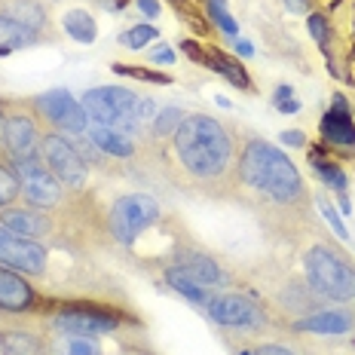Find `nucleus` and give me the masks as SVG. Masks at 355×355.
<instances>
[{"instance_id":"ea45409f","label":"nucleus","mask_w":355,"mask_h":355,"mask_svg":"<svg viewBox=\"0 0 355 355\" xmlns=\"http://www.w3.org/2000/svg\"><path fill=\"white\" fill-rule=\"evenodd\" d=\"M138 6H141V12H144V16H159V3H157V0H138Z\"/></svg>"},{"instance_id":"6e6552de","label":"nucleus","mask_w":355,"mask_h":355,"mask_svg":"<svg viewBox=\"0 0 355 355\" xmlns=\"http://www.w3.org/2000/svg\"><path fill=\"white\" fill-rule=\"evenodd\" d=\"M40 157L49 166V172L62 181V187H83L86 162H83V157H80L77 147H73L68 138H62V135L40 138Z\"/></svg>"},{"instance_id":"7c9ffc66","label":"nucleus","mask_w":355,"mask_h":355,"mask_svg":"<svg viewBox=\"0 0 355 355\" xmlns=\"http://www.w3.org/2000/svg\"><path fill=\"white\" fill-rule=\"evenodd\" d=\"M116 73H123V77H138V80H147V83H172V77H166V73H157V71H147V68H125V64H116L114 68Z\"/></svg>"},{"instance_id":"c03bdc74","label":"nucleus","mask_w":355,"mask_h":355,"mask_svg":"<svg viewBox=\"0 0 355 355\" xmlns=\"http://www.w3.org/2000/svg\"><path fill=\"white\" fill-rule=\"evenodd\" d=\"M242 355H251V352H242Z\"/></svg>"},{"instance_id":"72a5a7b5","label":"nucleus","mask_w":355,"mask_h":355,"mask_svg":"<svg viewBox=\"0 0 355 355\" xmlns=\"http://www.w3.org/2000/svg\"><path fill=\"white\" fill-rule=\"evenodd\" d=\"M319 209H322V214H324V218H328V224H331V227H334V233L340 236V239H349V233H346V227H343V224H340L337 211H334V209H331V205H328V202H322V205H319Z\"/></svg>"},{"instance_id":"c85d7f7f","label":"nucleus","mask_w":355,"mask_h":355,"mask_svg":"<svg viewBox=\"0 0 355 355\" xmlns=\"http://www.w3.org/2000/svg\"><path fill=\"white\" fill-rule=\"evenodd\" d=\"M209 12H211V19L218 21L220 31H224L227 37L239 34V25H236V19L227 12V0H209Z\"/></svg>"},{"instance_id":"b1692460","label":"nucleus","mask_w":355,"mask_h":355,"mask_svg":"<svg viewBox=\"0 0 355 355\" xmlns=\"http://www.w3.org/2000/svg\"><path fill=\"white\" fill-rule=\"evenodd\" d=\"M205 64H211V68L218 71V73H224V77L230 80L233 86L248 89V77H245V71H242L230 55H224V53H218V49H214V53H209V58H205Z\"/></svg>"},{"instance_id":"aec40b11","label":"nucleus","mask_w":355,"mask_h":355,"mask_svg":"<svg viewBox=\"0 0 355 355\" xmlns=\"http://www.w3.org/2000/svg\"><path fill=\"white\" fill-rule=\"evenodd\" d=\"M25 46H31V31L21 28L19 21H12L10 16H0V55H10Z\"/></svg>"},{"instance_id":"37998d69","label":"nucleus","mask_w":355,"mask_h":355,"mask_svg":"<svg viewBox=\"0 0 355 355\" xmlns=\"http://www.w3.org/2000/svg\"><path fill=\"white\" fill-rule=\"evenodd\" d=\"M282 98H291V89H288V86H279L276 95H272V101H282Z\"/></svg>"},{"instance_id":"79ce46f5","label":"nucleus","mask_w":355,"mask_h":355,"mask_svg":"<svg viewBox=\"0 0 355 355\" xmlns=\"http://www.w3.org/2000/svg\"><path fill=\"white\" fill-rule=\"evenodd\" d=\"M236 53H239V55H254V46H251V43H245V40H239V43H236Z\"/></svg>"},{"instance_id":"f8f14e48","label":"nucleus","mask_w":355,"mask_h":355,"mask_svg":"<svg viewBox=\"0 0 355 355\" xmlns=\"http://www.w3.org/2000/svg\"><path fill=\"white\" fill-rule=\"evenodd\" d=\"M40 141V132H37V123L25 114L6 116L3 120V150H10L12 157H28L34 153V144Z\"/></svg>"},{"instance_id":"7ed1b4c3","label":"nucleus","mask_w":355,"mask_h":355,"mask_svg":"<svg viewBox=\"0 0 355 355\" xmlns=\"http://www.w3.org/2000/svg\"><path fill=\"white\" fill-rule=\"evenodd\" d=\"M306 279L315 294L331 300H355V266H349L334 248L319 245L303 257Z\"/></svg>"},{"instance_id":"f704fd0d","label":"nucleus","mask_w":355,"mask_h":355,"mask_svg":"<svg viewBox=\"0 0 355 355\" xmlns=\"http://www.w3.org/2000/svg\"><path fill=\"white\" fill-rule=\"evenodd\" d=\"M251 355H294L288 346H279V343H266V346H257Z\"/></svg>"},{"instance_id":"dca6fc26","label":"nucleus","mask_w":355,"mask_h":355,"mask_svg":"<svg viewBox=\"0 0 355 355\" xmlns=\"http://www.w3.org/2000/svg\"><path fill=\"white\" fill-rule=\"evenodd\" d=\"M0 224H3L10 233L21 236V239H37V236L49 233V220L34 209H3Z\"/></svg>"},{"instance_id":"f3484780","label":"nucleus","mask_w":355,"mask_h":355,"mask_svg":"<svg viewBox=\"0 0 355 355\" xmlns=\"http://www.w3.org/2000/svg\"><path fill=\"white\" fill-rule=\"evenodd\" d=\"M89 135H92L95 147H98V150H105V153H110V157L125 159V157H132V153H135L129 135L120 132V129H110V125H92V129H89Z\"/></svg>"},{"instance_id":"393cba45","label":"nucleus","mask_w":355,"mask_h":355,"mask_svg":"<svg viewBox=\"0 0 355 355\" xmlns=\"http://www.w3.org/2000/svg\"><path fill=\"white\" fill-rule=\"evenodd\" d=\"M53 355H101L92 337H80V334H64L53 346Z\"/></svg>"},{"instance_id":"cd10ccee","label":"nucleus","mask_w":355,"mask_h":355,"mask_svg":"<svg viewBox=\"0 0 355 355\" xmlns=\"http://www.w3.org/2000/svg\"><path fill=\"white\" fill-rule=\"evenodd\" d=\"M159 31L153 25H135V28H129L125 34H120V43L123 46H129V49H141V46H147V43L153 40Z\"/></svg>"},{"instance_id":"4c0bfd02","label":"nucleus","mask_w":355,"mask_h":355,"mask_svg":"<svg viewBox=\"0 0 355 355\" xmlns=\"http://www.w3.org/2000/svg\"><path fill=\"white\" fill-rule=\"evenodd\" d=\"M282 144H291V147H303L306 144V135H303V132H282Z\"/></svg>"},{"instance_id":"a211bd4d","label":"nucleus","mask_w":355,"mask_h":355,"mask_svg":"<svg viewBox=\"0 0 355 355\" xmlns=\"http://www.w3.org/2000/svg\"><path fill=\"white\" fill-rule=\"evenodd\" d=\"M0 355H46V346L37 334L28 331H3L0 334Z\"/></svg>"},{"instance_id":"ddd939ff","label":"nucleus","mask_w":355,"mask_h":355,"mask_svg":"<svg viewBox=\"0 0 355 355\" xmlns=\"http://www.w3.org/2000/svg\"><path fill=\"white\" fill-rule=\"evenodd\" d=\"M34 306V291L31 285L21 276L10 270V266H0V309H10V313H25Z\"/></svg>"},{"instance_id":"39448f33","label":"nucleus","mask_w":355,"mask_h":355,"mask_svg":"<svg viewBox=\"0 0 355 355\" xmlns=\"http://www.w3.org/2000/svg\"><path fill=\"white\" fill-rule=\"evenodd\" d=\"M157 218H159V205L153 196H144V193L123 196L120 202L110 209V233H114L123 245H132Z\"/></svg>"},{"instance_id":"0eeeda50","label":"nucleus","mask_w":355,"mask_h":355,"mask_svg":"<svg viewBox=\"0 0 355 355\" xmlns=\"http://www.w3.org/2000/svg\"><path fill=\"white\" fill-rule=\"evenodd\" d=\"M37 110L46 116L49 125L68 132V135H83L89 129V116L83 110V101H77L68 89H49L34 101Z\"/></svg>"},{"instance_id":"4468645a","label":"nucleus","mask_w":355,"mask_h":355,"mask_svg":"<svg viewBox=\"0 0 355 355\" xmlns=\"http://www.w3.org/2000/svg\"><path fill=\"white\" fill-rule=\"evenodd\" d=\"M294 328L309 331V334H349V331L355 328V315L346 313V309H324V313L297 319Z\"/></svg>"},{"instance_id":"f257e3e1","label":"nucleus","mask_w":355,"mask_h":355,"mask_svg":"<svg viewBox=\"0 0 355 355\" xmlns=\"http://www.w3.org/2000/svg\"><path fill=\"white\" fill-rule=\"evenodd\" d=\"M175 153L193 178H218L233 162V141L218 120L190 114L175 129Z\"/></svg>"},{"instance_id":"9d476101","label":"nucleus","mask_w":355,"mask_h":355,"mask_svg":"<svg viewBox=\"0 0 355 355\" xmlns=\"http://www.w3.org/2000/svg\"><path fill=\"white\" fill-rule=\"evenodd\" d=\"M0 263L10 266V270L40 276V272L46 270V251L37 245L34 239H21V236L10 233L0 224Z\"/></svg>"},{"instance_id":"2f4dec72","label":"nucleus","mask_w":355,"mask_h":355,"mask_svg":"<svg viewBox=\"0 0 355 355\" xmlns=\"http://www.w3.org/2000/svg\"><path fill=\"white\" fill-rule=\"evenodd\" d=\"M309 31H313L315 43L324 46V40H328V21H324V16H309Z\"/></svg>"},{"instance_id":"a878e982","label":"nucleus","mask_w":355,"mask_h":355,"mask_svg":"<svg viewBox=\"0 0 355 355\" xmlns=\"http://www.w3.org/2000/svg\"><path fill=\"white\" fill-rule=\"evenodd\" d=\"M21 193V184H19V175L12 166H0V209L6 202H12Z\"/></svg>"},{"instance_id":"1a4fd4ad","label":"nucleus","mask_w":355,"mask_h":355,"mask_svg":"<svg viewBox=\"0 0 355 355\" xmlns=\"http://www.w3.org/2000/svg\"><path fill=\"white\" fill-rule=\"evenodd\" d=\"M209 315L224 328H242V331H261L266 319L257 300L245 297V294H218L205 303Z\"/></svg>"},{"instance_id":"e433bc0d","label":"nucleus","mask_w":355,"mask_h":355,"mask_svg":"<svg viewBox=\"0 0 355 355\" xmlns=\"http://www.w3.org/2000/svg\"><path fill=\"white\" fill-rule=\"evenodd\" d=\"M181 49H184V53H187L190 58H193V62H205V58H209V55H205V53H202V49H199V46H196V43H193V40H184V43H181Z\"/></svg>"},{"instance_id":"5701e85b","label":"nucleus","mask_w":355,"mask_h":355,"mask_svg":"<svg viewBox=\"0 0 355 355\" xmlns=\"http://www.w3.org/2000/svg\"><path fill=\"white\" fill-rule=\"evenodd\" d=\"M6 16L12 21H19L21 28H28V31H37V28H43V21H46L43 10L34 3V0H19V3H12L10 10H6Z\"/></svg>"},{"instance_id":"412c9836","label":"nucleus","mask_w":355,"mask_h":355,"mask_svg":"<svg viewBox=\"0 0 355 355\" xmlns=\"http://www.w3.org/2000/svg\"><path fill=\"white\" fill-rule=\"evenodd\" d=\"M64 31L80 43H92L98 28H95V21L86 10H71V12H64Z\"/></svg>"},{"instance_id":"c9c22d12","label":"nucleus","mask_w":355,"mask_h":355,"mask_svg":"<svg viewBox=\"0 0 355 355\" xmlns=\"http://www.w3.org/2000/svg\"><path fill=\"white\" fill-rule=\"evenodd\" d=\"M153 64H172L175 62V53L168 46H159V49H153Z\"/></svg>"},{"instance_id":"2eb2a0df","label":"nucleus","mask_w":355,"mask_h":355,"mask_svg":"<svg viewBox=\"0 0 355 355\" xmlns=\"http://www.w3.org/2000/svg\"><path fill=\"white\" fill-rule=\"evenodd\" d=\"M175 272H181V276H187V279H193V282L199 285H205V288H211V285H220V270H218V263L211 261V257H205V254H199V251H187V254H181L175 261L172 266Z\"/></svg>"},{"instance_id":"c756f323","label":"nucleus","mask_w":355,"mask_h":355,"mask_svg":"<svg viewBox=\"0 0 355 355\" xmlns=\"http://www.w3.org/2000/svg\"><path fill=\"white\" fill-rule=\"evenodd\" d=\"M315 168H319V175H322V181L328 184L331 190H337V193H343L346 190V175H343V168H337V166H331V162H319L315 159Z\"/></svg>"},{"instance_id":"bb28decb","label":"nucleus","mask_w":355,"mask_h":355,"mask_svg":"<svg viewBox=\"0 0 355 355\" xmlns=\"http://www.w3.org/2000/svg\"><path fill=\"white\" fill-rule=\"evenodd\" d=\"M184 123V110L181 107H162L157 114V120H153V132L162 138V135H172L178 125Z\"/></svg>"},{"instance_id":"20e7f679","label":"nucleus","mask_w":355,"mask_h":355,"mask_svg":"<svg viewBox=\"0 0 355 355\" xmlns=\"http://www.w3.org/2000/svg\"><path fill=\"white\" fill-rule=\"evenodd\" d=\"M83 110L95 125H110L120 132L141 129L138 123V95L123 86H98L83 95Z\"/></svg>"},{"instance_id":"423d86ee","label":"nucleus","mask_w":355,"mask_h":355,"mask_svg":"<svg viewBox=\"0 0 355 355\" xmlns=\"http://www.w3.org/2000/svg\"><path fill=\"white\" fill-rule=\"evenodd\" d=\"M12 168H16V175H19L21 193H25V199L31 205H37V209H49V205L58 202V196H62V181L49 172V166L43 162V157H37V153L16 157Z\"/></svg>"},{"instance_id":"a19ab883","label":"nucleus","mask_w":355,"mask_h":355,"mask_svg":"<svg viewBox=\"0 0 355 355\" xmlns=\"http://www.w3.org/2000/svg\"><path fill=\"white\" fill-rule=\"evenodd\" d=\"M285 3H288V10H291V12H306V0H285Z\"/></svg>"},{"instance_id":"9b49d317","label":"nucleus","mask_w":355,"mask_h":355,"mask_svg":"<svg viewBox=\"0 0 355 355\" xmlns=\"http://www.w3.org/2000/svg\"><path fill=\"white\" fill-rule=\"evenodd\" d=\"M55 328L62 334H80V337H95V334H110L116 328V322L110 315L98 313V309H64L55 315Z\"/></svg>"},{"instance_id":"6ab92c4d","label":"nucleus","mask_w":355,"mask_h":355,"mask_svg":"<svg viewBox=\"0 0 355 355\" xmlns=\"http://www.w3.org/2000/svg\"><path fill=\"white\" fill-rule=\"evenodd\" d=\"M322 135L334 144H343V147H355V125H352V116L349 114H324L322 116Z\"/></svg>"},{"instance_id":"58836bf2","label":"nucleus","mask_w":355,"mask_h":355,"mask_svg":"<svg viewBox=\"0 0 355 355\" xmlns=\"http://www.w3.org/2000/svg\"><path fill=\"white\" fill-rule=\"evenodd\" d=\"M276 107L282 110V114H297V110H300V101H297V98H294V95H291V98H282V101H276Z\"/></svg>"},{"instance_id":"4be33fe9","label":"nucleus","mask_w":355,"mask_h":355,"mask_svg":"<svg viewBox=\"0 0 355 355\" xmlns=\"http://www.w3.org/2000/svg\"><path fill=\"white\" fill-rule=\"evenodd\" d=\"M166 282L172 285L178 294H184V297H187L190 303H199V306H205V303L211 300V297H209V288L193 282V279H187V276H181V272H175V270L166 272Z\"/></svg>"},{"instance_id":"f03ea898","label":"nucleus","mask_w":355,"mask_h":355,"mask_svg":"<svg viewBox=\"0 0 355 355\" xmlns=\"http://www.w3.org/2000/svg\"><path fill=\"white\" fill-rule=\"evenodd\" d=\"M239 175L248 187L261 190L272 202H297L303 196V181L294 162L266 141H248L239 159Z\"/></svg>"},{"instance_id":"473e14b6","label":"nucleus","mask_w":355,"mask_h":355,"mask_svg":"<svg viewBox=\"0 0 355 355\" xmlns=\"http://www.w3.org/2000/svg\"><path fill=\"white\" fill-rule=\"evenodd\" d=\"M157 120V101L150 98H138V123H153Z\"/></svg>"}]
</instances>
